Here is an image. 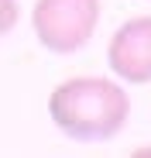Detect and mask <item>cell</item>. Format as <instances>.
Masks as SVG:
<instances>
[{"label":"cell","mask_w":151,"mask_h":158,"mask_svg":"<svg viewBox=\"0 0 151 158\" xmlns=\"http://www.w3.org/2000/svg\"><path fill=\"white\" fill-rule=\"evenodd\" d=\"M35 35L48 52H79L100 24V0H38L31 10Z\"/></svg>","instance_id":"cell-2"},{"label":"cell","mask_w":151,"mask_h":158,"mask_svg":"<svg viewBox=\"0 0 151 158\" xmlns=\"http://www.w3.org/2000/svg\"><path fill=\"white\" fill-rule=\"evenodd\" d=\"M17 17H21L17 0H0V38H4L7 31L17 28Z\"/></svg>","instance_id":"cell-4"},{"label":"cell","mask_w":151,"mask_h":158,"mask_svg":"<svg viewBox=\"0 0 151 158\" xmlns=\"http://www.w3.org/2000/svg\"><path fill=\"white\" fill-rule=\"evenodd\" d=\"M110 69L131 86L151 83V14L124 21L107 48Z\"/></svg>","instance_id":"cell-3"},{"label":"cell","mask_w":151,"mask_h":158,"mask_svg":"<svg viewBox=\"0 0 151 158\" xmlns=\"http://www.w3.org/2000/svg\"><path fill=\"white\" fill-rule=\"evenodd\" d=\"M48 114L55 127L72 141H107L120 134L127 124L131 100L124 86L96 76H76L65 79L48 96Z\"/></svg>","instance_id":"cell-1"}]
</instances>
